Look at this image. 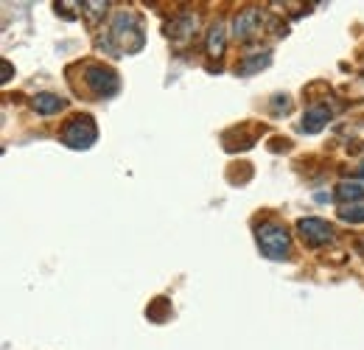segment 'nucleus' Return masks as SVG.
<instances>
[{"label": "nucleus", "instance_id": "obj_1", "mask_svg": "<svg viewBox=\"0 0 364 350\" xmlns=\"http://www.w3.org/2000/svg\"><path fill=\"white\" fill-rule=\"evenodd\" d=\"M255 238H258V247L267 258L272 261H283L289 258L291 253V238H289V230L277 221H264L255 227Z\"/></svg>", "mask_w": 364, "mask_h": 350}, {"label": "nucleus", "instance_id": "obj_2", "mask_svg": "<svg viewBox=\"0 0 364 350\" xmlns=\"http://www.w3.org/2000/svg\"><path fill=\"white\" fill-rule=\"evenodd\" d=\"M85 85H87V90H90L95 98H109V95H115L118 88H121L118 73L109 70V68H104V65H90L85 70Z\"/></svg>", "mask_w": 364, "mask_h": 350}, {"label": "nucleus", "instance_id": "obj_3", "mask_svg": "<svg viewBox=\"0 0 364 350\" xmlns=\"http://www.w3.org/2000/svg\"><path fill=\"white\" fill-rule=\"evenodd\" d=\"M95 137H98V129L90 115H76L62 132V143H68L70 149H90Z\"/></svg>", "mask_w": 364, "mask_h": 350}, {"label": "nucleus", "instance_id": "obj_4", "mask_svg": "<svg viewBox=\"0 0 364 350\" xmlns=\"http://www.w3.org/2000/svg\"><path fill=\"white\" fill-rule=\"evenodd\" d=\"M129 37H135L137 43H143V34H140V26H137L135 17H132V14H118L115 23H112V28H109V40L118 45L121 51L132 53L135 45L129 43Z\"/></svg>", "mask_w": 364, "mask_h": 350}, {"label": "nucleus", "instance_id": "obj_5", "mask_svg": "<svg viewBox=\"0 0 364 350\" xmlns=\"http://www.w3.org/2000/svg\"><path fill=\"white\" fill-rule=\"evenodd\" d=\"M297 233H300V238H303L309 247H325V244L333 238V227L325 219H314V216L297 221Z\"/></svg>", "mask_w": 364, "mask_h": 350}, {"label": "nucleus", "instance_id": "obj_6", "mask_svg": "<svg viewBox=\"0 0 364 350\" xmlns=\"http://www.w3.org/2000/svg\"><path fill=\"white\" fill-rule=\"evenodd\" d=\"M261 26H264L261 9H244V11L232 20V37H235V40H250V37H255V34L261 31Z\"/></svg>", "mask_w": 364, "mask_h": 350}, {"label": "nucleus", "instance_id": "obj_7", "mask_svg": "<svg viewBox=\"0 0 364 350\" xmlns=\"http://www.w3.org/2000/svg\"><path fill=\"white\" fill-rule=\"evenodd\" d=\"M328 121H331V110H328V107H309L306 115H303L300 132H306V134H317Z\"/></svg>", "mask_w": 364, "mask_h": 350}, {"label": "nucleus", "instance_id": "obj_8", "mask_svg": "<svg viewBox=\"0 0 364 350\" xmlns=\"http://www.w3.org/2000/svg\"><path fill=\"white\" fill-rule=\"evenodd\" d=\"M208 53L210 56H222L225 53V48H228V28H225V23H216V26H210V31H208Z\"/></svg>", "mask_w": 364, "mask_h": 350}, {"label": "nucleus", "instance_id": "obj_9", "mask_svg": "<svg viewBox=\"0 0 364 350\" xmlns=\"http://www.w3.org/2000/svg\"><path fill=\"white\" fill-rule=\"evenodd\" d=\"M193 26H196V17H193V14H180L177 20H171V23L166 26V34H168L171 40H180V37H188V34L193 31Z\"/></svg>", "mask_w": 364, "mask_h": 350}, {"label": "nucleus", "instance_id": "obj_10", "mask_svg": "<svg viewBox=\"0 0 364 350\" xmlns=\"http://www.w3.org/2000/svg\"><path fill=\"white\" fill-rule=\"evenodd\" d=\"M31 107H34V110H37L40 115H53V112H59V110L65 107V101H62L59 95H50V92H40V95H34Z\"/></svg>", "mask_w": 364, "mask_h": 350}, {"label": "nucleus", "instance_id": "obj_11", "mask_svg": "<svg viewBox=\"0 0 364 350\" xmlns=\"http://www.w3.org/2000/svg\"><path fill=\"white\" fill-rule=\"evenodd\" d=\"M269 62H272L269 51H261V53H255V56H247V59L238 65V73H241V76H250V73H255V70L267 68Z\"/></svg>", "mask_w": 364, "mask_h": 350}, {"label": "nucleus", "instance_id": "obj_12", "mask_svg": "<svg viewBox=\"0 0 364 350\" xmlns=\"http://www.w3.org/2000/svg\"><path fill=\"white\" fill-rule=\"evenodd\" d=\"M336 196H339L342 202H359V199H364V188L359 182H339Z\"/></svg>", "mask_w": 364, "mask_h": 350}, {"label": "nucleus", "instance_id": "obj_13", "mask_svg": "<svg viewBox=\"0 0 364 350\" xmlns=\"http://www.w3.org/2000/svg\"><path fill=\"white\" fill-rule=\"evenodd\" d=\"M339 219L348 224H364V205H345L339 211Z\"/></svg>", "mask_w": 364, "mask_h": 350}, {"label": "nucleus", "instance_id": "obj_14", "mask_svg": "<svg viewBox=\"0 0 364 350\" xmlns=\"http://www.w3.org/2000/svg\"><path fill=\"white\" fill-rule=\"evenodd\" d=\"M82 11H85L90 20H98V17L107 11V3H82Z\"/></svg>", "mask_w": 364, "mask_h": 350}, {"label": "nucleus", "instance_id": "obj_15", "mask_svg": "<svg viewBox=\"0 0 364 350\" xmlns=\"http://www.w3.org/2000/svg\"><path fill=\"white\" fill-rule=\"evenodd\" d=\"M359 174H362V176H364V163H362V169H359Z\"/></svg>", "mask_w": 364, "mask_h": 350}, {"label": "nucleus", "instance_id": "obj_16", "mask_svg": "<svg viewBox=\"0 0 364 350\" xmlns=\"http://www.w3.org/2000/svg\"><path fill=\"white\" fill-rule=\"evenodd\" d=\"M362 250H364V241H362Z\"/></svg>", "mask_w": 364, "mask_h": 350}]
</instances>
